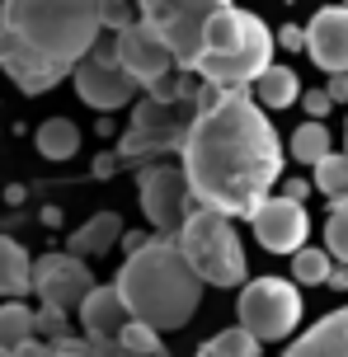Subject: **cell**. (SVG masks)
Returning a JSON list of instances; mask_svg holds the SVG:
<instances>
[{
  "instance_id": "cell-1",
  "label": "cell",
  "mask_w": 348,
  "mask_h": 357,
  "mask_svg": "<svg viewBox=\"0 0 348 357\" xmlns=\"http://www.w3.org/2000/svg\"><path fill=\"white\" fill-rule=\"evenodd\" d=\"M287 151L278 142L268 113L255 108L250 89H231L212 113L193 118L179 146V169L198 207L226 216H250L273 197L282 183Z\"/></svg>"
},
{
  "instance_id": "cell-2",
  "label": "cell",
  "mask_w": 348,
  "mask_h": 357,
  "mask_svg": "<svg viewBox=\"0 0 348 357\" xmlns=\"http://www.w3.org/2000/svg\"><path fill=\"white\" fill-rule=\"evenodd\" d=\"M104 38L94 0H10L0 5V66L24 94L61 85Z\"/></svg>"
},
{
  "instance_id": "cell-3",
  "label": "cell",
  "mask_w": 348,
  "mask_h": 357,
  "mask_svg": "<svg viewBox=\"0 0 348 357\" xmlns=\"http://www.w3.org/2000/svg\"><path fill=\"white\" fill-rule=\"evenodd\" d=\"M113 291L123 296L132 320L156 329V334L160 329H183L202 305V282L188 273L174 240H156V235L146 240V250H137L118 268Z\"/></svg>"
},
{
  "instance_id": "cell-4",
  "label": "cell",
  "mask_w": 348,
  "mask_h": 357,
  "mask_svg": "<svg viewBox=\"0 0 348 357\" xmlns=\"http://www.w3.org/2000/svg\"><path fill=\"white\" fill-rule=\"evenodd\" d=\"M273 66V33L268 24L240 5L212 0V15L202 29V52L188 75H202V85L217 89H250Z\"/></svg>"
},
{
  "instance_id": "cell-5",
  "label": "cell",
  "mask_w": 348,
  "mask_h": 357,
  "mask_svg": "<svg viewBox=\"0 0 348 357\" xmlns=\"http://www.w3.org/2000/svg\"><path fill=\"white\" fill-rule=\"evenodd\" d=\"M193 80L188 75H169L156 89H146V99H137L128 137L118 142V165H160L169 151H179L188 127H193Z\"/></svg>"
},
{
  "instance_id": "cell-6",
  "label": "cell",
  "mask_w": 348,
  "mask_h": 357,
  "mask_svg": "<svg viewBox=\"0 0 348 357\" xmlns=\"http://www.w3.org/2000/svg\"><path fill=\"white\" fill-rule=\"evenodd\" d=\"M174 250H179V259L188 264V273L202 287H226L231 291V287H245V278H250V259H245L236 226L226 216L207 212V207H193L183 216Z\"/></svg>"
},
{
  "instance_id": "cell-7",
  "label": "cell",
  "mask_w": 348,
  "mask_h": 357,
  "mask_svg": "<svg viewBox=\"0 0 348 357\" xmlns=\"http://www.w3.org/2000/svg\"><path fill=\"white\" fill-rule=\"evenodd\" d=\"M236 315H240V329L259 348L292 339L296 324H301V287L292 278H255V282L240 287Z\"/></svg>"
},
{
  "instance_id": "cell-8",
  "label": "cell",
  "mask_w": 348,
  "mask_h": 357,
  "mask_svg": "<svg viewBox=\"0 0 348 357\" xmlns=\"http://www.w3.org/2000/svg\"><path fill=\"white\" fill-rule=\"evenodd\" d=\"M137 15H142V24L151 33L160 38V47L174 56V71H188L198 61L212 0H142Z\"/></svg>"
},
{
  "instance_id": "cell-9",
  "label": "cell",
  "mask_w": 348,
  "mask_h": 357,
  "mask_svg": "<svg viewBox=\"0 0 348 357\" xmlns=\"http://www.w3.org/2000/svg\"><path fill=\"white\" fill-rule=\"evenodd\" d=\"M71 80H75V94H80L99 118H113L118 108H128V104L142 99V85L113 61V43H109V38H99L90 52L75 61Z\"/></svg>"
},
{
  "instance_id": "cell-10",
  "label": "cell",
  "mask_w": 348,
  "mask_h": 357,
  "mask_svg": "<svg viewBox=\"0 0 348 357\" xmlns=\"http://www.w3.org/2000/svg\"><path fill=\"white\" fill-rule=\"evenodd\" d=\"M137 197H142V212L156 226V240H174L183 226V216L193 212L198 202L188 193V178H183L179 165H142L137 169Z\"/></svg>"
},
{
  "instance_id": "cell-11",
  "label": "cell",
  "mask_w": 348,
  "mask_h": 357,
  "mask_svg": "<svg viewBox=\"0 0 348 357\" xmlns=\"http://www.w3.org/2000/svg\"><path fill=\"white\" fill-rule=\"evenodd\" d=\"M94 273L85 259H71V254H43L33 259V273H29V291H33L38 301L47 305V310H80V301L94 291Z\"/></svg>"
},
{
  "instance_id": "cell-12",
  "label": "cell",
  "mask_w": 348,
  "mask_h": 357,
  "mask_svg": "<svg viewBox=\"0 0 348 357\" xmlns=\"http://www.w3.org/2000/svg\"><path fill=\"white\" fill-rule=\"evenodd\" d=\"M109 43H113V61H118V66H123L142 89H156L160 80L174 75V56L160 47V38L151 33L142 19H132L128 29H118Z\"/></svg>"
},
{
  "instance_id": "cell-13",
  "label": "cell",
  "mask_w": 348,
  "mask_h": 357,
  "mask_svg": "<svg viewBox=\"0 0 348 357\" xmlns=\"http://www.w3.org/2000/svg\"><path fill=\"white\" fill-rule=\"evenodd\" d=\"M250 226H255V240L268 254H296V250H306V240H311V212L278 193L250 216Z\"/></svg>"
},
{
  "instance_id": "cell-14",
  "label": "cell",
  "mask_w": 348,
  "mask_h": 357,
  "mask_svg": "<svg viewBox=\"0 0 348 357\" xmlns=\"http://www.w3.org/2000/svg\"><path fill=\"white\" fill-rule=\"evenodd\" d=\"M306 56L325 75H348V5H325L306 24Z\"/></svg>"
},
{
  "instance_id": "cell-15",
  "label": "cell",
  "mask_w": 348,
  "mask_h": 357,
  "mask_svg": "<svg viewBox=\"0 0 348 357\" xmlns=\"http://www.w3.org/2000/svg\"><path fill=\"white\" fill-rule=\"evenodd\" d=\"M132 324L128 305L113 287H94L90 296L80 301V329H85V343H118L123 329Z\"/></svg>"
},
{
  "instance_id": "cell-16",
  "label": "cell",
  "mask_w": 348,
  "mask_h": 357,
  "mask_svg": "<svg viewBox=\"0 0 348 357\" xmlns=\"http://www.w3.org/2000/svg\"><path fill=\"white\" fill-rule=\"evenodd\" d=\"M282 357H348V305L320 315L301 339L287 343Z\"/></svg>"
},
{
  "instance_id": "cell-17",
  "label": "cell",
  "mask_w": 348,
  "mask_h": 357,
  "mask_svg": "<svg viewBox=\"0 0 348 357\" xmlns=\"http://www.w3.org/2000/svg\"><path fill=\"white\" fill-rule=\"evenodd\" d=\"M118 240H123L118 212H94L85 226H75V231L66 235V254H71V259H94V254H109Z\"/></svg>"
},
{
  "instance_id": "cell-18",
  "label": "cell",
  "mask_w": 348,
  "mask_h": 357,
  "mask_svg": "<svg viewBox=\"0 0 348 357\" xmlns=\"http://www.w3.org/2000/svg\"><path fill=\"white\" fill-rule=\"evenodd\" d=\"M250 99H255V108H264V113H273V108H292L296 99H301V80H296L292 66H278V61H273V66L250 85Z\"/></svg>"
},
{
  "instance_id": "cell-19",
  "label": "cell",
  "mask_w": 348,
  "mask_h": 357,
  "mask_svg": "<svg viewBox=\"0 0 348 357\" xmlns=\"http://www.w3.org/2000/svg\"><path fill=\"white\" fill-rule=\"evenodd\" d=\"M29 273L33 259L15 235H0V301H24L29 296Z\"/></svg>"
},
{
  "instance_id": "cell-20",
  "label": "cell",
  "mask_w": 348,
  "mask_h": 357,
  "mask_svg": "<svg viewBox=\"0 0 348 357\" xmlns=\"http://www.w3.org/2000/svg\"><path fill=\"white\" fill-rule=\"evenodd\" d=\"M33 146L43 160H71L75 151H80V127L71 123V118H47V123L33 132Z\"/></svg>"
},
{
  "instance_id": "cell-21",
  "label": "cell",
  "mask_w": 348,
  "mask_h": 357,
  "mask_svg": "<svg viewBox=\"0 0 348 357\" xmlns=\"http://www.w3.org/2000/svg\"><path fill=\"white\" fill-rule=\"evenodd\" d=\"M33 310L24 301H5L0 305V357H10L19 353L24 343H33Z\"/></svg>"
},
{
  "instance_id": "cell-22",
  "label": "cell",
  "mask_w": 348,
  "mask_h": 357,
  "mask_svg": "<svg viewBox=\"0 0 348 357\" xmlns=\"http://www.w3.org/2000/svg\"><path fill=\"white\" fill-rule=\"evenodd\" d=\"M287 151H292V160H301V165H320L325 160V155H334V137H330V127L325 123H301L292 132V146H287Z\"/></svg>"
},
{
  "instance_id": "cell-23",
  "label": "cell",
  "mask_w": 348,
  "mask_h": 357,
  "mask_svg": "<svg viewBox=\"0 0 348 357\" xmlns=\"http://www.w3.org/2000/svg\"><path fill=\"white\" fill-rule=\"evenodd\" d=\"M311 188L330 197V207H348V160L339 155V151H334V155H325V160L315 165Z\"/></svg>"
},
{
  "instance_id": "cell-24",
  "label": "cell",
  "mask_w": 348,
  "mask_h": 357,
  "mask_svg": "<svg viewBox=\"0 0 348 357\" xmlns=\"http://www.w3.org/2000/svg\"><path fill=\"white\" fill-rule=\"evenodd\" d=\"M198 357H259V343L240 329V324H231V329H221L217 339H207L198 348Z\"/></svg>"
},
{
  "instance_id": "cell-25",
  "label": "cell",
  "mask_w": 348,
  "mask_h": 357,
  "mask_svg": "<svg viewBox=\"0 0 348 357\" xmlns=\"http://www.w3.org/2000/svg\"><path fill=\"white\" fill-rule=\"evenodd\" d=\"M330 254L325 250H311V245H306V250H296L292 254V282L296 287H325V278H330Z\"/></svg>"
},
{
  "instance_id": "cell-26",
  "label": "cell",
  "mask_w": 348,
  "mask_h": 357,
  "mask_svg": "<svg viewBox=\"0 0 348 357\" xmlns=\"http://www.w3.org/2000/svg\"><path fill=\"white\" fill-rule=\"evenodd\" d=\"M325 254H330V264L348 268V207H330V221H325Z\"/></svg>"
},
{
  "instance_id": "cell-27",
  "label": "cell",
  "mask_w": 348,
  "mask_h": 357,
  "mask_svg": "<svg viewBox=\"0 0 348 357\" xmlns=\"http://www.w3.org/2000/svg\"><path fill=\"white\" fill-rule=\"evenodd\" d=\"M118 343H123L128 353H142V357H169V348L160 343V334H156V329H146V324H137V320L123 329V339H118Z\"/></svg>"
},
{
  "instance_id": "cell-28",
  "label": "cell",
  "mask_w": 348,
  "mask_h": 357,
  "mask_svg": "<svg viewBox=\"0 0 348 357\" xmlns=\"http://www.w3.org/2000/svg\"><path fill=\"white\" fill-rule=\"evenodd\" d=\"M33 334H43V339H52V348H66V343L75 339L71 334V324H66V315L61 310H33Z\"/></svg>"
},
{
  "instance_id": "cell-29",
  "label": "cell",
  "mask_w": 348,
  "mask_h": 357,
  "mask_svg": "<svg viewBox=\"0 0 348 357\" xmlns=\"http://www.w3.org/2000/svg\"><path fill=\"white\" fill-rule=\"evenodd\" d=\"M273 47H282V52H306V29L301 24H282L273 33Z\"/></svg>"
},
{
  "instance_id": "cell-30",
  "label": "cell",
  "mask_w": 348,
  "mask_h": 357,
  "mask_svg": "<svg viewBox=\"0 0 348 357\" xmlns=\"http://www.w3.org/2000/svg\"><path fill=\"white\" fill-rule=\"evenodd\" d=\"M296 104H306V123H325V113H330V99H325V89H306Z\"/></svg>"
},
{
  "instance_id": "cell-31",
  "label": "cell",
  "mask_w": 348,
  "mask_h": 357,
  "mask_svg": "<svg viewBox=\"0 0 348 357\" xmlns=\"http://www.w3.org/2000/svg\"><path fill=\"white\" fill-rule=\"evenodd\" d=\"M278 197H287V202H296V207H306V197H311V178H301V174L282 178V193H278Z\"/></svg>"
},
{
  "instance_id": "cell-32",
  "label": "cell",
  "mask_w": 348,
  "mask_h": 357,
  "mask_svg": "<svg viewBox=\"0 0 348 357\" xmlns=\"http://www.w3.org/2000/svg\"><path fill=\"white\" fill-rule=\"evenodd\" d=\"M75 348H80L85 357H142V353H128L123 343H80L75 339Z\"/></svg>"
},
{
  "instance_id": "cell-33",
  "label": "cell",
  "mask_w": 348,
  "mask_h": 357,
  "mask_svg": "<svg viewBox=\"0 0 348 357\" xmlns=\"http://www.w3.org/2000/svg\"><path fill=\"white\" fill-rule=\"evenodd\" d=\"M325 99H330V104H348V75H330V85H325Z\"/></svg>"
},
{
  "instance_id": "cell-34",
  "label": "cell",
  "mask_w": 348,
  "mask_h": 357,
  "mask_svg": "<svg viewBox=\"0 0 348 357\" xmlns=\"http://www.w3.org/2000/svg\"><path fill=\"white\" fill-rule=\"evenodd\" d=\"M146 240H151L146 231H123V250H128V259H132L137 250H146Z\"/></svg>"
},
{
  "instance_id": "cell-35",
  "label": "cell",
  "mask_w": 348,
  "mask_h": 357,
  "mask_svg": "<svg viewBox=\"0 0 348 357\" xmlns=\"http://www.w3.org/2000/svg\"><path fill=\"white\" fill-rule=\"evenodd\" d=\"M325 287H330V291H348V268H344V264H334V268H330V278H325Z\"/></svg>"
},
{
  "instance_id": "cell-36",
  "label": "cell",
  "mask_w": 348,
  "mask_h": 357,
  "mask_svg": "<svg viewBox=\"0 0 348 357\" xmlns=\"http://www.w3.org/2000/svg\"><path fill=\"white\" fill-rule=\"evenodd\" d=\"M113 169H118V155H113V151H104V155L94 160V178H109Z\"/></svg>"
},
{
  "instance_id": "cell-37",
  "label": "cell",
  "mask_w": 348,
  "mask_h": 357,
  "mask_svg": "<svg viewBox=\"0 0 348 357\" xmlns=\"http://www.w3.org/2000/svg\"><path fill=\"white\" fill-rule=\"evenodd\" d=\"M47 353H52V348H47V343H24V348H19V353H10V357H47Z\"/></svg>"
},
{
  "instance_id": "cell-38",
  "label": "cell",
  "mask_w": 348,
  "mask_h": 357,
  "mask_svg": "<svg viewBox=\"0 0 348 357\" xmlns=\"http://www.w3.org/2000/svg\"><path fill=\"white\" fill-rule=\"evenodd\" d=\"M47 357H85V353H80V348H75V339H71V343H66V348H52V353H47Z\"/></svg>"
},
{
  "instance_id": "cell-39",
  "label": "cell",
  "mask_w": 348,
  "mask_h": 357,
  "mask_svg": "<svg viewBox=\"0 0 348 357\" xmlns=\"http://www.w3.org/2000/svg\"><path fill=\"white\" fill-rule=\"evenodd\" d=\"M43 226H61V212L56 207H43Z\"/></svg>"
},
{
  "instance_id": "cell-40",
  "label": "cell",
  "mask_w": 348,
  "mask_h": 357,
  "mask_svg": "<svg viewBox=\"0 0 348 357\" xmlns=\"http://www.w3.org/2000/svg\"><path fill=\"white\" fill-rule=\"evenodd\" d=\"M344 160H348V127H344Z\"/></svg>"
}]
</instances>
